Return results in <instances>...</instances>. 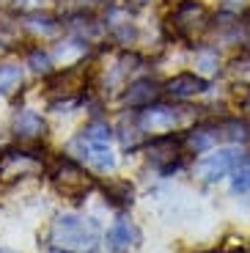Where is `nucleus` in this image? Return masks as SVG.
<instances>
[{
  "label": "nucleus",
  "instance_id": "obj_1",
  "mask_svg": "<svg viewBox=\"0 0 250 253\" xmlns=\"http://www.w3.org/2000/svg\"><path fill=\"white\" fill-rule=\"evenodd\" d=\"M99 242H105L99 223L94 217L75 215V212L58 215L44 234V245L55 253H94Z\"/></svg>",
  "mask_w": 250,
  "mask_h": 253
},
{
  "label": "nucleus",
  "instance_id": "obj_2",
  "mask_svg": "<svg viewBox=\"0 0 250 253\" xmlns=\"http://www.w3.org/2000/svg\"><path fill=\"white\" fill-rule=\"evenodd\" d=\"M50 182L52 187L69 201H83V198L94 190V176L80 165L75 157H58L50 168Z\"/></svg>",
  "mask_w": 250,
  "mask_h": 253
},
{
  "label": "nucleus",
  "instance_id": "obj_3",
  "mask_svg": "<svg viewBox=\"0 0 250 253\" xmlns=\"http://www.w3.org/2000/svg\"><path fill=\"white\" fill-rule=\"evenodd\" d=\"M212 28V14L198 0H181L168 14V33L181 42H195Z\"/></svg>",
  "mask_w": 250,
  "mask_h": 253
},
{
  "label": "nucleus",
  "instance_id": "obj_4",
  "mask_svg": "<svg viewBox=\"0 0 250 253\" xmlns=\"http://www.w3.org/2000/svg\"><path fill=\"white\" fill-rule=\"evenodd\" d=\"M44 168V160L33 149L6 146L0 149V187H11L28 176H36Z\"/></svg>",
  "mask_w": 250,
  "mask_h": 253
},
{
  "label": "nucleus",
  "instance_id": "obj_5",
  "mask_svg": "<svg viewBox=\"0 0 250 253\" xmlns=\"http://www.w3.org/2000/svg\"><path fill=\"white\" fill-rule=\"evenodd\" d=\"M85 85H88L85 69L83 66H69V69L55 72V75L47 77L44 94L52 99V105H58V102H77L80 94L85 91Z\"/></svg>",
  "mask_w": 250,
  "mask_h": 253
},
{
  "label": "nucleus",
  "instance_id": "obj_6",
  "mask_svg": "<svg viewBox=\"0 0 250 253\" xmlns=\"http://www.w3.org/2000/svg\"><path fill=\"white\" fill-rule=\"evenodd\" d=\"M245 160V152L239 146H228V149H220V152H212L195 165V173L204 182H220L223 176H231L237 171V165Z\"/></svg>",
  "mask_w": 250,
  "mask_h": 253
},
{
  "label": "nucleus",
  "instance_id": "obj_7",
  "mask_svg": "<svg viewBox=\"0 0 250 253\" xmlns=\"http://www.w3.org/2000/svg\"><path fill=\"white\" fill-rule=\"evenodd\" d=\"M69 152L75 154L80 163L91 165V168H96V171H113V168H116V154H113L110 143L94 140V138H88V135H83V132L69 143Z\"/></svg>",
  "mask_w": 250,
  "mask_h": 253
},
{
  "label": "nucleus",
  "instance_id": "obj_8",
  "mask_svg": "<svg viewBox=\"0 0 250 253\" xmlns=\"http://www.w3.org/2000/svg\"><path fill=\"white\" fill-rule=\"evenodd\" d=\"M181 149H184V138H179V135H154L151 143H146V157L157 168H163V173H170L181 163Z\"/></svg>",
  "mask_w": 250,
  "mask_h": 253
},
{
  "label": "nucleus",
  "instance_id": "obj_9",
  "mask_svg": "<svg viewBox=\"0 0 250 253\" xmlns=\"http://www.w3.org/2000/svg\"><path fill=\"white\" fill-rule=\"evenodd\" d=\"M181 121V113L170 105H149V108H140L138 113V124L143 132H149L151 138L154 135H168L173 132Z\"/></svg>",
  "mask_w": 250,
  "mask_h": 253
},
{
  "label": "nucleus",
  "instance_id": "obj_10",
  "mask_svg": "<svg viewBox=\"0 0 250 253\" xmlns=\"http://www.w3.org/2000/svg\"><path fill=\"white\" fill-rule=\"evenodd\" d=\"M138 245H140V228L135 226L132 220L121 217V220H116L110 228H107L105 248L110 253H129V251H135Z\"/></svg>",
  "mask_w": 250,
  "mask_h": 253
},
{
  "label": "nucleus",
  "instance_id": "obj_11",
  "mask_svg": "<svg viewBox=\"0 0 250 253\" xmlns=\"http://www.w3.org/2000/svg\"><path fill=\"white\" fill-rule=\"evenodd\" d=\"M11 129L22 143H36V140H42L44 135H47V121H44L36 110L22 108V110H17V116H14Z\"/></svg>",
  "mask_w": 250,
  "mask_h": 253
},
{
  "label": "nucleus",
  "instance_id": "obj_12",
  "mask_svg": "<svg viewBox=\"0 0 250 253\" xmlns=\"http://www.w3.org/2000/svg\"><path fill=\"white\" fill-rule=\"evenodd\" d=\"M204 91H207V80L195 72H181L165 83V94L173 99H190V96H198Z\"/></svg>",
  "mask_w": 250,
  "mask_h": 253
},
{
  "label": "nucleus",
  "instance_id": "obj_13",
  "mask_svg": "<svg viewBox=\"0 0 250 253\" xmlns=\"http://www.w3.org/2000/svg\"><path fill=\"white\" fill-rule=\"evenodd\" d=\"M165 88H160V83L151 80V77H140V80L129 83L124 91V102L129 108H149L154 105V99L163 94Z\"/></svg>",
  "mask_w": 250,
  "mask_h": 253
},
{
  "label": "nucleus",
  "instance_id": "obj_14",
  "mask_svg": "<svg viewBox=\"0 0 250 253\" xmlns=\"http://www.w3.org/2000/svg\"><path fill=\"white\" fill-rule=\"evenodd\" d=\"M220 140V124H195L187 135H184V146H187L193 154H201V152H209L214 149Z\"/></svg>",
  "mask_w": 250,
  "mask_h": 253
},
{
  "label": "nucleus",
  "instance_id": "obj_15",
  "mask_svg": "<svg viewBox=\"0 0 250 253\" xmlns=\"http://www.w3.org/2000/svg\"><path fill=\"white\" fill-rule=\"evenodd\" d=\"M22 28H25L28 33H33L36 39H52L61 33V22H58L55 17H50V14H25V19H22Z\"/></svg>",
  "mask_w": 250,
  "mask_h": 253
},
{
  "label": "nucleus",
  "instance_id": "obj_16",
  "mask_svg": "<svg viewBox=\"0 0 250 253\" xmlns=\"http://www.w3.org/2000/svg\"><path fill=\"white\" fill-rule=\"evenodd\" d=\"M105 28L110 31V36L113 39H119V42H132L135 39V28H132V22H129V14L124 11V8H107V22H105Z\"/></svg>",
  "mask_w": 250,
  "mask_h": 253
},
{
  "label": "nucleus",
  "instance_id": "obj_17",
  "mask_svg": "<svg viewBox=\"0 0 250 253\" xmlns=\"http://www.w3.org/2000/svg\"><path fill=\"white\" fill-rule=\"evenodd\" d=\"M102 190H105L107 201L119 209L132 207V201H135V187L129 182H124V179H110V182L102 184Z\"/></svg>",
  "mask_w": 250,
  "mask_h": 253
},
{
  "label": "nucleus",
  "instance_id": "obj_18",
  "mask_svg": "<svg viewBox=\"0 0 250 253\" xmlns=\"http://www.w3.org/2000/svg\"><path fill=\"white\" fill-rule=\"evenodd\" d=\"M22 80H25V75H22L19 66H14V63H3L0 66V94L3 96L17 94L22 88Z\"/></svg>",
  "mask_w": 250,
  "mask_h": 253
},
{
  "label": "nucleus",
  "instance_id": "obj_19",
  "mask_svg": "<svg viewBox=\"0 0 250 253\" xmlns=\"http://www.w3.org/2000/svg\"><path fill=\"white\" fill-rule=\"evenodd\" d=\"M220 138L231 140V143H245V140H250V124L248 121H239V119L220 121Z\"/></svg>",
  "mask_w": 250,
  "mask_h": 253
},
{
  "label": "nucleus",
  "instance_id": "obj_20",
  "mask_svg": "<svg viewBox=\"0 0 250 253\" xmlns=\"http://www.w3.org/2000/svg\"><path fill=\"white\" fill-rule=\"evenodd\" d=\"M140 124H138V116L132 121H121V126H119V135H121V143H124V149H138V143H140Z\"/></svg>",
  "mask_w": 250,
  "mask_h": 253
},
{
  "label": "nucleus",
  "instance_id": "obj_21",
  "mask_svg": "<svg viewBox=\"0 0 250 253\" xmlns=\"http://www.w3.org/2000/svg\"><path fill=\"white\" fill-rule=\"evenodd\" d=\"M28 66H31L36 75H52V55L50 52H44L42 47H36V50L28 52Z\"/></svg>",
  "mask_w": 250,
  "mask_h": 253
},
{
  "label": "nucleus",
  "instance_id": "obj_22",
  "mask_svg": "<svg viewBox=\"0 0 250 253\" xmlns=\"http://www.w3.org/2000/svg\"><path fill=\"white\" fill-rule=\"evenodd\" d=\"M231 190L234 193H250V157H245L242 163L237 165V171L231 173Z\"/></svg>",
  "mask_w": 250,
  "mask_h": 253
},
{
  "label": "nucleus",
  "instance_id": "obj_23",
  "mask_svg": "<svg viewBox=\"0 0 250 253\" xmlns=\"http://www.w3.org/2000/svg\"><path fill=\"white\" fill-rule=\"evenodd\" d=\"M61 6L75 17H91V11L102 6V0H61Z\"/></svg>",
  "mask_w": 250,
  "mask_h": 253
},
{
  "label": "nucleus",
  "instance_id": "obj_24",
  "mask_svg": "<svg viewBox=\"0 0 250 253\" xmlns=\"http://www.w3.org/2000/svg\"><path fill=\"white\" fill-rule=\"evenodd\" d=\"M83 135H88V138H94V140H105V143H110L113 138V126L107 124V121H91V124L83 126Z\"/></svg>",
  "mask_w": 250,
  "mask_h": 253
},
{
  "label": "nucleus",
  "instance_id": "obj_25",
  "mask_svg": "<svg viewBox=\"0 0 250 253\" xmlns=\"http://www.w3.org/2000/svg\"><path fill=\"white\" fill-rule=\"evenodd\" d=\"M195 61H198V66H201L204 75H214V72L220 69V58H217V52H214V50H201Z\"/></svg>",
  "mask_w": 250,
  "mask_h": 253
},
{
  "label": "nucleus",
  "instance_id": "obj_26",
  "mask_svg": "<svg viewBox=\"0 0 250 253\" xmlns=\"http://www.w3.org/2000/svg\"><path fill=\"white\" fill-rule=\"evenodd\" d=\"M50 0H14V6L19 8V11H25V14H36L42 11L44 6H47Z\"/></svg>",
  "mask_w": 250,
  "mask_h": 253
},
{
  "label": "nucleus",
  "instance_id": "obj_27",
  "mask_svg": "<svg viewBox=\"0 0 250 253\" xmlns=\"http://www.w3.org/2000/svg\"><path fill=\"white\" fill-rule=\"evenodd\" d=\"M11 44H14V36H11V33H8L3 25H0V55L11 50Z\"/></svg>",
  "mask_w": 250,
  "mask_h": 253
},
{
  "label": "nucleus",
  "instance_id": "obj_28",
  "mask_svg": "<svg viewBox=\"0 0 250 253\" xmlns=\"http://www.w3.org/2000/svg\"><path fill=\"white\" fill-rule=\"evenodd\" d=\"M126 3H129V6H149L151 0H126Z\"/></svg>",
  "mask_w": 250,
  "mask_h": 253
},
{
  "label": "nucleus",
  "instance_id": "obj_29",
  "mask_svg": "<svg viewBox=\"0 0 250 253\" xmlns=\"http://www.w3.org/2000/svg\"><path fill=\"white\" fill-rule=\"evenodd\" d=\"M11 3H14V0H0V8H3V6H11Z\"/></svg>",
  "mask_w": 250,
  "mask_h": 253
}]
</instances>
